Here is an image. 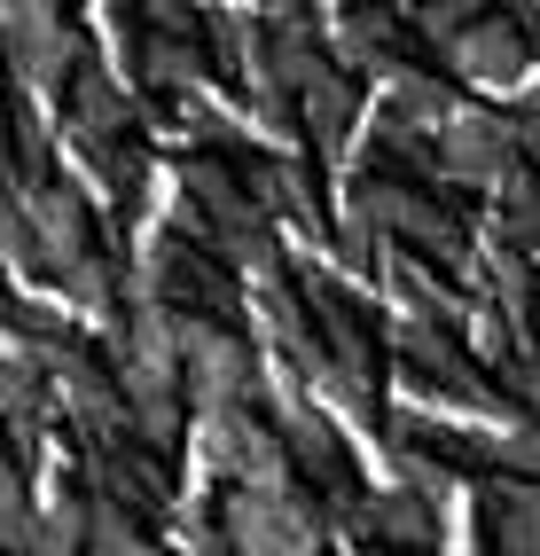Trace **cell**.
Masks as SVG:
<instances>
[{
	"mask_svg": "<svg viewBox=\"0 0 540 556\" xmlns=\"http://www.w3.org/2000/svg\"><path fill=\"white\" fill-rule=\"evenodd\" d=\"M189 321V361H180V377H189V400L204 416H220V407H250L259 400V353H250L243 329H220V321Z\"/></svg>",
	"mask_w": 540,
	"mask_h": 556,
	"instance_id": "cell-2",
	"label": "cell"
},
{
	"mask_svg": "<svg viewBox=\"0 0 540 556\" xmlns=\"http://www.w3.org/2000/svg\"><path fill=\"white\" fill-rule=\"evenodd\" d=\"M55 290H63V299L79 306V314H102V306L118 299V258H111V251H94V258H79V267H70Z\"/></svg>",
	"mask_w": 540,
	"mask_h": 556,
	"instance_id": "cell-11",
	"label": "cell"
},
{
	"mask_svg": "<svg viewBox=\"0 0 540 556\" xmlns=\"http://www.w3.org/2000/svg\"><path fill=\"white\" fill-rule=\"evenodd\" d=\"M352 204L376 219L384 236H408L415 243V258H462V251H478V236L462 228V212L454 204H439L423 189V180H391V173H369L352 189Z\"/></svg>",
	"mask_w": 540,
	"mask_h": 556,
	"instance_id": "cell-1",
	"label": "cell"
},
{
	"mask_svg": "<svg viewBox=\"0 0 540 556\" xmlns=\"http://www.w3.org/2000/svg\"><path fill=\"white\" fill-rule=\"evenodd\" d=\"M360 102H369V87L352 79L345 63H330L321 79L298 94V134L313 141L321 157H345V141H352V118H360Z\"/></svg>",
	"mask_w": 540,
	"mask_h": 556,
	"instance_id": "cell-6",
	"label": "cell"
},
{
	"mask_svg": "<svg viewBox=\"0 0 540 556\" xmlns=\"http://www.w3.org/2000/svg\"><path fill=\"white\" fill-rule=\"evenodd\" d=\"M282 447H291V463L313 478L321 494H345L352 478H345V439H337V424H321L306 400H282Z\"/></svg>",
	"mask_w": 540,
	"mask_h": 556,
	"instance_id": "cell-7",
	"label": "cell"
},
{
	"mask_svg": "<svg viewBox=\"0 0 540 556\" xmlns=\"http://www.w3.org/2000/svg\"><path fill=\"white\" fill-rule=\"evenodd\" d=\"M400 40H408L400 9H391V0H360V9H345V24H337V63L360 79V71H384L400 55Z\"/></svg>",
	"mask_w": 540,
	"mask_h": 556,
	"instance_id": "cell-8",
	"label": "cell"
},
{
	"mask_svg": "<svg viewBox=\"0 0 540 556\" xmlns=\"http://www.w3.org/2000/svg\"><path fill=\"white\" fill-rule=\"evenodd\" d=\"M220 509H228L235 556H313V548H321V509H313L298 486H291V494L235 486Z\"/></svg>",
	"mask_w": 540,
	"mask_h": 556,
	"instance_id": "cell-3",
	"label": "cell"
},
{
	"mask_svg": "<svg viewBox=\"0 0 540 556\" xmlns=\"http://www.w3.org/2000/svg\"><path fill=\"white\" fill-rule=\"evenodd\" d=\"M126 126H133V94L102 63H87L79 79H70V134L79 141H126Z\"/></svg>",
	"mask_w": 540,
	"mask_h": 556,
	"instance_id": "cell-9",
	"label": "cell"
},
{
	"mask_svg": "<svg viewBox=\"0 0 540 556\" xmlns=\"http://www.w3.org/2000/svg\"><path fill=\"white\" fill-rule=\"evenodd\" d=\"M384 275H391V299L408 306V321H430V329H447L462 314V299L439 282V267L430 258H384Z\"/></svg>",
	"mask_w": 540,
	"mask_h": 556,
	"instance_id": "cell-10",
	"label": "cell"
},
{
	"mask_svg": "<svg viewBox=\"0 0 540 556\" xmlns=\"http://www.w3.org/2000/svg\"><path fill=\"white\" fill-rule=\"evenodd\" d=\"M532 48H540V40H532V16L493 9V16H478V24L447 48V71H454V79H478V87H510Z\"/></svg>",
	"mask_w": 540,
	"mask_h": 556,
	"instance_id": "cell-5",
	"label": "cell"
},
{
	"mask_svg": "<svg viewBox=\"0 0 540 556\" xmlns=\"http://www.w3.org/2000/svg\"><path fill=\"white\" fill-rule=\"evenodd\" d=\"M510 165H525V141L517 118H493V110H454L447 134H439V180L447 189H501Z\"/></svg>",
	"mask_w": 540,
	"mask_h": 556,
	"instance_id": "cell-4",
	"label": "cell"
},
{
	"mask_svg": "<svg viewBox=\"0 0 540 556\" xmlns=\"http://www.w3.org/2000/svg\"><path fill=\"white\" fill-rule=\"evenodd\" d=\"M400 9H423V0H400Z\"/></svg>",
	"mask_w": 540,
	"mask_h": 556,
	"instance_id": "cell-12",
	"label": "cell"
}]
</instances>
